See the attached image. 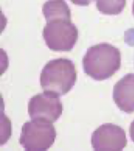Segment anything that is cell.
Segmentation results:
<instances>
[{
  "mask_svg": "<svg viewBox=\"0 0 134 151\" xmlns=\"http://www.w3.org/2000/svg\"><path fill=\"white\" fill-rule=\"evenodd\" d=\"M121 52L108 43L93 45L87 50L82 60L83 70L96 81L112 77L121 67Z\"/></svg>",
  "mask_w": 134,
  "mask_h": 151,
  "instance_id": "6da1fadb",
  "label": "cell"
},
{
  "mask_svg": "<svg viewBox=\"0 0 134 151\" xmlns=\"http://www.w3.org/2000/svg\"><path fill=\"white\" fill-rule=\"evenodd\" d=\"M77 79L74 63L69 59L49 60L40 74V85L44 92L64 96L72 89Z\"/></svg>",
  "mask_w": 134,
  "mask_h": 151,
  "instance_id": "7a4b0ae2",
  "label": "cell"
},
{
  "mask_svg": "<svg viewBox=\"0 0 134 151\" xmlns=\"http://www.w3.org/2000/svg\"><path fill=\"white\" fill-rule=\"evenodd\" d=\"M56 131L52 122L32 119L22 127L19 144L26 151H44L53 145Z\"/></svg>",
  "mask_w": 134,
  "mask_h": 151,
  "instance_id": "3957f363",
  "label": "cell"
},
{
  "mask_svg": "<svg viewBox=\"0 0 134 151\" xmlns=\"http://www.w3.org/2000/svg\"><path fill=\"white\" fill-rule=\"evenodd\" d=\"M43 37L49 50L70 51L77 42L78 29L70 20L54 19L44 27Z\"/></svg>",
  "mask_w": 134,
  "mask_h": 151,
  "instance_id": "277c9868",
  "label": "cell"
},
{
  "mask_svg": "<svg viewBox=\"0 0 134 151\" xmlns=\"http://www.w3.org/2000/svg\"><path fill=\"white\" fill-rule=\"evenodd\" d=\"M63 112L62 103L59 96L44 92L30 98L28 105V113L31 119H43L49 122H55Z\"/></svg>",
  "mask_w": 134,
  "mask_h": 151,
  "instance_id": "5b68a950",
  "label": "cell"
},
{
  "mask_svg": "<svg viewBox=\"0 0 134 151\" xmlns=\"http://www.w3.org/2000/svg\"><path fill=\"white\" fill-rule=\"evenodd\" d=\"M91 145L96 151H121L127 145L126 132L120 126L104 124L93 132Z\"/></svg>",
  "mask_w": 134,
  "mask_h": 151,
  "instance_id": "8992f818",
  "label": "cell"
},
{
  "mask_svg": "<svg viewBox=\"0 0 134 151\" xmlns=\"http://www.w3.org/2000/svg\"><path fill=\"white\" fill-rule=\"evenodd\" d=\"M113 100L120 110L134 113V74L124 76L113 88Z\"/></svg>",
  "mask_w": 134,
  "mask_h": 151,
  "instance_id": "52a82bcc",
  "label": "cell"
},
{
  "mask_svg": "<svg viewBox=\"0 0 134 151\" xmlns=\"http://www.w3.org/2000/svg\"><path fill=\"white\" fill-rule=\"evenodd\" d=\"M42 12L46 21L71 19V12L64 0H48L44 4Z\"/></svg>",
  "mask_w": 134,
  "mask_h": 151,
  "instance_id": "ba28073f",
  "label": "cell"
},
{
  "mask_svg": "<svg viewBox=\"0 0 134 151\" xmlns=\"http://www.w3.org/2000/svg\"><path fill=\"white\" fill-rule=\"evenodd\" d=\"M99 12L107 15H118L123 11L126 0H96Z\"/></svg>",
  "mask_w": 134,
  "mask_h": 151,
  "instance_id": "9c48e42d",
  "label": "cell"
},
{
  "mask_svg": "<svg viewBox=\"0 0 134 151\" xmlns=\"http://www.w3.org/2000/svg\"><path fill=\"white\" fill-rule=\"evenodd\" d=\"M70 1L75 5L87 6L89 5L93 0H70Z\"/></svg>",
  "mask_w": 134,
  "mask_h": 151,
  "instance_id": "30bf717a",
  "label": "cell"
},
{
  "mask_svg": "<svg viewBox=\"0 0 134 151\" xmlns=\"http://www.w3.org/2000/svg\"><path fill=\"white\" fill-rule=\"evenodd\" d=\"M129 134H130V137L131 139L134 142V121L130 125V129H129Z\"/></svg>",
  "mask_w": 134,
  "mask_h": 151,
  "instance_id": "8fae6325",
  "label": "cell"
},
{
  "mask_svg": "<svg viewBox=\"0 0 134 151\" xmlns=\"http://www.w3.org/2000/svg\"><path fill=\"white\" fill-rule=\"evenodd\" d=\"M133 14L134 15V1H133Z\"/></svg>",
  "mask_w": 134,
  "mask_h": 151,
  "instance_id": "7c38bea8",
  "label": "cell"
}]
</instances>
